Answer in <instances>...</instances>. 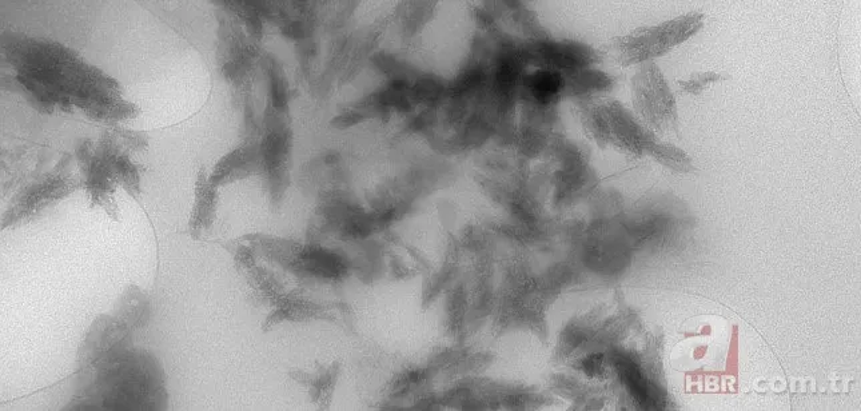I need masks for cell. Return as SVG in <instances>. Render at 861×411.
<instances>
[{
	"instance_id": "cell-3",
	"label": "cell",
	"mask_w": 861,
	"mask_h": 411,
	"mask_svg": "<svg viewBox=\"0 0 861 411\" xmlns=\"http://www.w3.org/2000/svg\"><path fill=\"white\" fill-rule=\"evenodd\" d=\"M633 103L641 117L655 127L676 121V101L663 73L653 62L644 63L632 79Z\"/></svg>"
},
{
	"instance_id": "cell-7",
	"label": "cell",
	"mask_w": 861,
	"mask_h": 411,
	"mask_svg": "<svg viewBox=\"0 0 861 411\" xmlns=\"http://www.w3.org/2000/svg\"><path fill=\"white\" fill-rule=\"evenodd\" d=\"M723 79L728 78L716 73H699L693 74L691 78L687 79V81H680L679 85L685 93L699 95L701 91L707 89L711 83L723 81Z\"/></svg>"
},
{
	"instance_id": "cell-2",
	"label": "cell",
	"mask_w": 861,
	"mask_h": 411,
	"mask_svg": "<svg viewBox=\"0 0 861 411\" xmlns=\"http://www.w3.org/2000/svg\"><path fill=\"white\" fill-rule=\"evenodd\" d=\"M69 161V157L63 158L51 173L38 182L31 183L18 195L10 210L3 214V229L29 222L47 207L69 197L81 187V182L69 173Z\"/></svg>"
},
{
	"instance_id": "cell-5",
	"label": "cell",
	"mask_w": 861,
	"mask_h": 411,
	"mask_svg": "<svg viewBox=\"0 0 861 411\" xmlns=\"http://www.w3.org/2000/svg\"><path fill=\"white\" fill-rule=\"evenodd\" d=\"M215 186L207 181L205 174L199 173L197 190H195V205L190 219V230L193 235H198L202 229H207L213 222L215 215V202L217 193Z\"/></svg>"
},
{
	"instance_id": "cell-6",
	"label": "cell",
	"mask_w": 861,
	"mask_h": 411,
	"mask_svg": "<svg viewBox=\"0 0 861 411\" xmlns=\"http://www.w3.org/2000/svg\"><path fill=\"white\" fill-rule=\"evenodd\" d=\"M566 78L558 71L540 69L528 77V89L534 98L540 101H550L565 90Z\"/></svg>"
},
{
	"instance_id": "cell-4",
	"label": "cell",
	"mask_w": 861,
	"mask_h": 411,
	"mask_svg": "<svg viewBox=\"0 0 861 411\" xmlns=\"http://www.w3.org/2000/svg\"><path fill=\"white\" fill-rule=\"evenodd\" d=\"M259 165H261V159H259L257 147L253 145L242 146L233 153L226 155L218 163L209 181L213 186L237 181V179L255 173Z\"/></svg>"
},
{
	"instance_id": "cell-1",
	"label": "cell",
	"mask_w": 861,
	"mask_h": 411,
	"mask_svg": "<svg viewBox=\"0 0 861 411\" xmlns=\"http://www.w3.org/2000/svg\"><path fill=\"white\" fill-rule=\"evenodd\" d=\"M703 15L688 14L651 27H640L624 37L612 39L609 50L620 66L644 65L663 57L703 27Z\"/></svg>"
}]
</instances>
